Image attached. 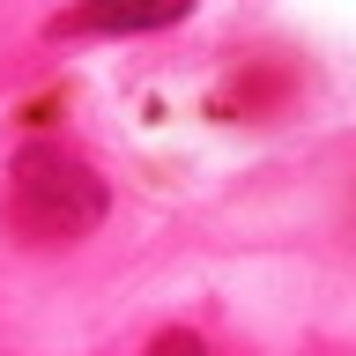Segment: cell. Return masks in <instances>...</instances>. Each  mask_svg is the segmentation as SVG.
I'll use <instances>...</instances> for the list:
<instances>
[{
	"mask_svg": "<svg viewBox=\"0 0 356 356\" xmlns=\"http://www.w3.org/2000/svg\"><path fill=\"white\" fill-rule=\"evenodd\" d=\"M193 0H74L52 38H134V30H163V22H186Z\"/></svg>",
	"mask_w": 356,
	"mask_h": 356,
	"instance_id": "7a4b0ae2",
	"label": "cell"
},
{
	"mask_svg": "<svg viewBox=\"0 0 356 356\" xmlns=\"http://www.w3.org/2000/svg\"><path fill=\"white\" fill-rule=\"evenodd\" d=\"M149 356H208V341L186 334V327H171V334H156V341H149Z\"/></svg>",
	"mask_w": 356,
	"mask_h": 356,
	"instance_id": "3957f363",
	"label": "cell"
},
{
	"mask_svg": "<svg viewBox=\"0 0 356 356\" xmlns=\"http://www.w3.org/2000/svg\"><path fill=\"white\" fill-rule=\"evenodd\" d=\"M111 193L104 178L89 171L74 149H60V141H30V149H15V163H8V230L30 245H74L89 238L97 222H104Z\"/></svg>",
	"mask_w": 356,
	"mask_h": 356,
	"instance_id": "6da1fadb",
	"label": "cell"
}]
</instances>
